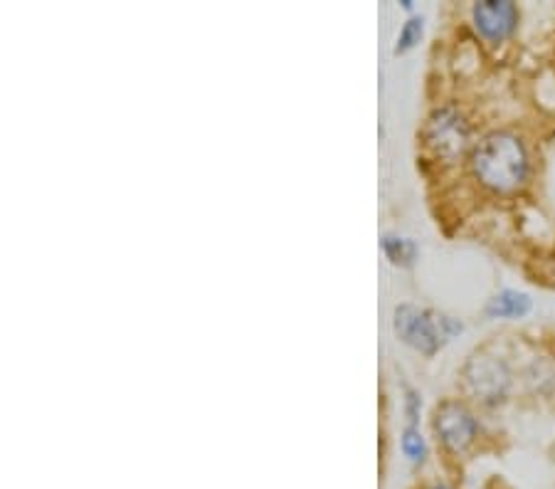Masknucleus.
Here are the masks:
<instances>
[{"mask_svg": "<svg viewBox=\"0 0 555 489\" xmlns=\"http://www.w3.org/2000/svg\"><path fill=\"white\" fill-rule=\"evenodd\" d=\"M472 171L491 191L508 193L526 181V149L514 133L494 131L472 151Z\"/></svg>", "mask_w": 555, "mask_h": 489, "instance_id": "nucleus-1", "label": "nucleus"}, {"mask_svg": "<svg viewBox=\"0 0 555 489\" xmlns=\"http://www.w3.org/2000/svg\"><path fill=\"white\" fill-rule=\"evenodd\" d=\"M460 324L452 319L437 317L433 311L417 309L413 305H402L396 309V332L405 344L423 353L437 351V346L450 339V334L460 332Z\"/></svg>", "mask_w": 555, "mask_h": 489, "instance_id": "nucleus-2", "label": "nucleus"}, {"mask_svg": "<svg viewBox=\"0 0 555 489\" xmlns=\"http://www.w3.org/2000/svg\"><path fill=\"white\" fill-rule=\"evenodd\" d=\"M462 378H464V388H467V394L472 398H477L479 403L491 406V403H499V400L506 396L508 371L504 363L494 359V356H487V353L472 356L467 366L462 371Z\"/></svg>", "mask_w": 555, "mask_h": 489, "instance_id": "nucleus-3", "label": "nucleus"}, {"mask_svg": "<svg viewBox=\"0 0 555 489\" xmlns=\"http://www.w3.org/2000/svg\"><path fill=\"white\" fill-rule=\"evenodd\" d=\"M425 144L442 162H454L469 144V127L454 110H440L425 127Z\"/></svg>", "mask_w": 555, "mask_h": 489, "instance_id": "nucleus-4", "label": "nucleus"}, {"mask_svg": "<svg viewBox=\"0 0 555 489\" xmlns=\"http://www.w3.org/2000/svg\"><path fill=\"white\" fill-rule=\"evenodd\" d=\"M435 433L447 450L464 452L477 438V421L456 400H447L435 411Z\"/></svg>", "mask_w": 555, "mask_h": 489, "instance_id": "nucleus-5", "label": "nucleus"}, {"mask_svg": "<svg viewBox=\"0 0 555 489\" xmlns=\"http://www.w3.org/2000/svg\"><path fill=\"white\" fill-rule=\"evenodd\" d=\"M516 5L508 0H487V3L474 5V25L491 42L508 38L516 28Z\"/></svg>", "mask_w": 555, "mask_h": 489, "instance_id": "nucleus-6", "label": "nucleus"}, {"mask_svg": "<svg viewBox=\"0 0 555 489\" xmlns=\"http://www.w3.org/2000/svg\"><path fill=\"white\" fill-rule=\"evenodd\" d=\"M528 309H531V299L524 292H501L494 299L489 301V317H499V319H518L528 314Z\"/></svg>", "mask_w": 555, "mask_h": 489, "instance_id": "nucleus-7", "label": "nucleus"}, {"mask_svg": "<svg viewBox=\"0 0 555 489\" xmlns=\"http://www.w3.org/2000/svg\"><path fill=\"white\" fill-rule=\"evenodd\" d=\"M383 247H385V255H388L396 265H410L417 255V247H415L413 240H405V237H390L388 235L383 240Z\"/></svg>", "mask_w": 555, "mask_h": 489, "instance_id": "nucleus-8", "label": "nucleus"}, {"mask_svg": "<svg viewBox=\"0 0 555 489\" xmlns=\"http://www.w3.org/2000/svg\"><path fill=\"white\" fill-rule=\"evenodd\" d=\"M402 452L413 462L425 460V440L415 428H408L405 435H402Z\"/></svg>", "mask_w": 555, "mask_h": 489, "instance_id": "nucleus-9", "label": "nucleus"}, {"mask_svg": "<svg viewBox=\"0 0 555 489\" xmlns=\"http://www.w3.org/2000/svg\"><path fill=\"white\" fill-rule=\"evenodd\" d=\"M420 35H423V21H420V17H413V21H408L405 28H402L396 52H405L413 48L415 42H420Z\"/></svg>", "mask_w": 555, "mask_h": 489, "instance_id": "nucleus-10", "label": "nucleus"}, {"mask_svg": "<svg viewBox=\"0 0 555 489\" xmlns=\"http://www.w3.org/2000/svg\"><path fill=\"white\" fill-rule=\"evenodd\" d=\"M429 489H450V487H444V485H435V487H429Z\"/></svg>", "mask_w": 555, "mask_h": 489, "instance_id": "nucleus-11", "label": "nucleus"}]
</instances>
